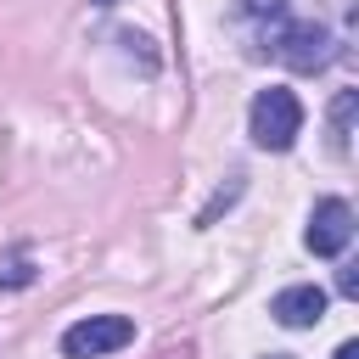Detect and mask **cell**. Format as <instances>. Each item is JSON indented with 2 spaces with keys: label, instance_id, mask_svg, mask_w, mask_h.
I'll use <instances>...</instances> for the list:
<instances>
[{
  "label": "cell",
  "instance_id": "cell-12",
  "mask_svg": "<svg viewBox=\"0 0 359 359\" xmlns=\"http://www.w3.org/2000/svg\"><path fill=\"white\" fill-rule=\"evenodd\" d=\"M269 359H292V353H269Z\"/></svg>",
  "mask_w": 359,
  "mask_h": 359
},
{
  "label": "cell",
  "instance_id": "cell-10",
  "mask_svg": "<svg viewBox=\"0 0 359 359\" xmlns=\"http://www.w3.org/2000/svg\"><path fill=\"white\" fill-rule=\"evenodd\" d=\"M337 292H342V297H359V269H353V264L337 269Z\"/></svg>",
  "mask_w": 359,
  "mask_h": 359
},
{
  "label": "cell",
  "instance_id": "cell-2",
  "mask_svg": "<svg viewBox=\"0 0 359 359\" xmlns=\"http://www.w3.org/2000/svg\"><path fill=\"white\" fill-rule=\"evenodd\" d=\"M129 342H135V320L129 314H90V320L62 331V353L67 359H101V353H118Z\"/></svg>",
  "mask_w": 359,
  "mask_h": 359
},
{
  "label": "cell",
  "instance_id": "cell-8",
  "mask_svg": "<svg viewBox=\"0 0 359 359\" xmlns=\"http://www.w3.org/2000/svg\"><path fill=\"white\" fill-rule=\"evenodd\" d=\"M28 280H34V264H28V258H22V252H17V258H6V264H0V286H28Z\"/></svg>",
  "mask_w": 359,
  "mask_h": 359
},
{
  "label": "cell",
  "instance_id": "cell-6",
  "mask_svg": "<svg viewBox=\"0 0 359 359\" xmlns=\"http://www.w3.org/2000/svg\"><path fill=\"white\" fill-rule=\"evenodd\" d=\"M353 112H359V90H337V95H331V151H337V157L348 151Z\"/></svg>",
  "mask_w": 359,
  "mask_h": 359
},
{
  "label": "cell",
  "instance_id": "cell-9",
  "mask_svg": "<svg viewBox=\"0 0 359 359\" xmlns=\"http://www.w3.org/2000/svg\"><path fill=\"white\" fill-rule=\"evenodd\" d=\"M241 17H286V0H241Z\"/></svg>",
  "mask_w": 359,
  "mask_h": 359
},
{
  "label": "cell",
  "instance_id": "cell-7",
  "mask_svg": "<svg viewBox=\"0 0 359 359\" xmlns=\"http://www.w3.org/2000/svg\"><path fill=\"white\" fill-rule=\"evenodd\" d=\"M236 196H241V174H230V185H219V191L208 196V208L196 213V230H208V224H213L224 208H236Z\"/></svg>",
  "mask_w": 359,
  "mask_h": 359
},
{
  "label": "cell",
  "instance_id": "cell-13",
  "mask_svg": "<svg viewBox=\"0 0 359 359\" xmlns=\"http://www.w3.org/2000/svg\"><path fill=\"white\" fill-rule=\"evenodd\" d=\"M95 6H118V0H95Z\"/></svg>",
  "mask_w": 359,
  "mask_h": 359
},
{
  "label": "cell",
  "instance_id": "cell-4",
  "mask_svg": "<svg viewBox=\"0 0 359 359\" xmlns=\"http://www.w3.org/2000/svg\"><path fill=\"white\" fill-rule=\"evenodd\" d=\"M303 241H309V252H314V258H342V252H348V241H353V208H348L342 196L314 202Z\"/></svg>",
  "mask_w": 359,
  "mask_h": 359
},
{
  "label": "cell",
  "instance_id": "cell-1",
  "mask_svg": "<svg viewBox=\"0 0 359 359\" xmlns=\"http://www.w3.org/2000/svg\"><path fill=\"white\" fill-rule=\"evenodd\" d=\"M247 135H252L258 151H286L303 135V101L292 90H280V84L258 90L252 107H247Z\"/></svg>",
  "mask_w": 359,
  "mask_h": 359
},
{
  "label": "cell",
  "instance_id": "cell-5",
  "mask_svg": "<svg viewBox=\"0 0 359 359\" xmlns=\"http://www.w3.org/2000/svg\"><path fill=\"white\" fill-rule=\"evenodd\" d=\"M325 303H331V297H325L320 286L303 280V286H280V292L269 297V314H275L286 331H309V325L325 320Z\"/></svg>",
  "mask_w": 359,
  "mask_h": 359
},
{
  "label": "cell",
  "instance_id": "cell-11",
  "mask_svg": "<svg viewBox=\"0 0 359 359\" xmlns=\"http://www.w3.org/2000/svg\"><path fill=\"white\" fill-rule=\"evenodd\" d=\"M331 359H359V342H342V348H337Z\"/></svg>",
  "mask_w": 359,
  "mask_h": 359
},
{
  "label": "cell",
  "instance_id": "cell-3",
  "mask_svg": "<svg viewBox=\"0 0 359 359\" xmlns=\"http://www.w3.org/2000/svg\"><path fill=\"white\" fill-rule=\"evenodd\" d=\"M269 45H275V56H280L292 73H320V67L331 62V34H325L320 22H309V17L280 22V34H275Z\"/></svg>",
  "mask_w": 359,
  "mask_h": 359
}]
</instances>
